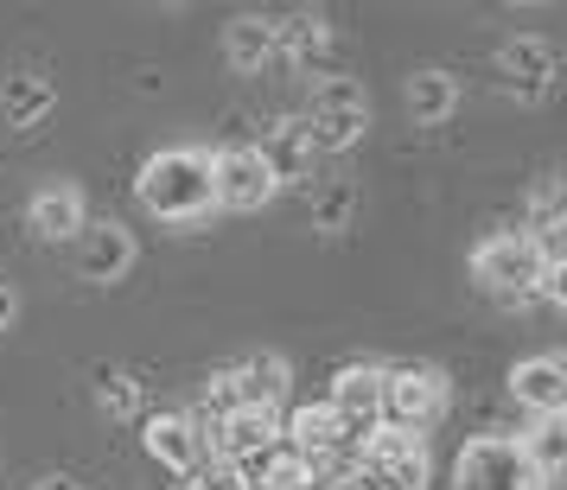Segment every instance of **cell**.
I'll return each mask as SVG.
<instances>
[{
    "instance_id": "cell-22",
    "label": "cell",
    "mask_w": 567,
    "mask_h": 490,
    "mask_svg": "<svg viewBox=\"0 0 567 490\" xmlns=\"http://www.w3.org/2000/svg\"><path fill=\"white\" fill-rule=\"evenodd\" d=\"M453 108H460V83L446 77V71H414L409 77V115L421 128H440Z\"/></svg>"
},
{
    "instance_id": "cell-3",
    "label": "cell",
    "mask_w": 567,
    "mask_h": 490,
    "mask_svg": "<svg viewBox=\"0 0 567 490\" xmlns=\"http://www.w3.org/2000/svg\"><path fill=\"white\" fill-rule=\"evenodd\" d=\"M300 122H307L312 154H351L370 134V96H363L358 77H319Z\"/></svg>"
},
{
    "instance_id": "cell-23",
    "label": "cell",
    "mask_w": 567,
    "mask_h": 490,
    "mask_svg": "<svg viewBox=\"0 0 567 490\" xmlns=\"http://www.w3.org/2000/svg\"><path fill=\"white\" fill-rule=\"evenodd\" d=\"M516 446H523L529 471H536L542 490H548L555 478H561V465H567V420H561V414H555V420H536V427L516 439Z\"/></svg>"
},
{
    "instance_id": "cell-8",
    "label": "cell",
    "mask_w": 567,
    "mask_h": 490,
    "mask_svg": "<svg viewBox=\"0 0 567 490\" xmlns=\"http://www.w3.org/2000/svg\"><path fill=\"white\" fill-rule=\"evenodd\" d=\"M497 77H504V90L523 96V103H548V96L561 90V52H555L548 39H536V32H523V39H511V45L497 52Z\"/></svg>"
},
{
    "instance_id": "cell-26",
    "label": "cell",
    "mask_w": 567,
    "mask_h": 490,
    "mask_svg": "<svg viewBox=\"0 0 567 490\" xmlns=\"http://www.w3.org/2000/svg\"><path fill=\"white\" fill-rule=\"evenodd\" d=\"M13 312H20V300H13V286H0V332L13 325Z\"/></svg>"
},
{
    "instance_id": "cell-11",
    "label": "cell",
    "mask_w": 567,
    "mask_h": 490,
    "mask_svg": "<svg viewBox=\"0 0 567 490\" xmlns=\"http://www.w3.org/2000/svg\"><path fill=\"white\" fill-rule=\"evenodd\" d=\"M71 249H78V274L83 281H96V286H109V281H122L134 268V236L122 230V223H83L78 236H71Z\"/></svg>"
},
{
    "instance_id": "cell-19",
    "label": "cell",
    "mask_w": 567,
    "mask_h": 490,
    "mask_svg": "<svg viewBox=\"0 0 567 490\" xmlns=\"http://www.w3.org/2000/svg\"><path fill=\"white\" fill-rule=\"evenodd\" d=\"M326 45H332V27H326V13H281L275 20V52H281V64H300V71H312L319 58H326Z\"/></svg>"
},
{
    "instance_id": "cell-12",
    "label": "cell",
    "mask_w": 567,
    "mask_h": 490,
    "mask_svg": "<svg viewBox=\"0 0 567 490\" xmlns=\"http://www.w3.org/2000/svg\"><path fill=\"white\" fill-rule=\"evenodd\" d=\"M281 446V414L268 408H236L217 420V459L224 465H249L261 452H275Z\"/></svg>"
},
{
    "instance_id": "cell-18",
    "label": "cell",
    "mask_w": 567,
    "mask_h": 490,
    "mask_svg": "<svg viewBox=\"0 0 567 490\" xmlns=\"http://www.w3.org/2000/svg\"><path fill=\"white\" fill-rule=\"evenodd\" d=\"M256 154L268 159L275 185L307 179V173H312V140H307V122H300V115H281V122H268V134L256 140Z\"/></svg>"
},
{
    "instance_id": "cell-7",
    "label": "cell",
    "mask_w": 567,
    "mask_h": 490,
    "mask_svg": "<svg viewBox=\"0 0 567 490\" xmlns=\"http://www.w3.org/2000/svg\"><path fill=\"white\" fill-rule=\"evenodd\" d=\"M210 191H217V210H261L281 185L256 154V140H236L224 154H210Z\"/></svg>"
},
{
    "instance_id": "cell-25",
    "label": "cell",
    "mask_w": 567,
    "mask_h": 490,
    "mask_svg": "<svg viewBox=\"0 0 567 490\" xmlns=\"http://www.w3.org/2000/svg\"><path fill=\"white\" fill-rule=\"evenodd\" d=\"M351 217H358V185L351 179H338L332 191L312 198V223H319V230H351Z\"/></svg>"
},
{
    "instance_id": "cell-9",
    "label": "cell",
    "mask_w": 567,
    "mask_h": 490,
    "mask_svg": "<svg viewBox=\"0 0 567 490\" xmlns=\"http://www.w3.org/2000/svg\"><path fill=\"white\" fill-rule=\"evenodd\" d=\"M326 408H332L338 427L363 446V439L377 434V414H383V363H344V369L332 376Z\"/></svg>"
},
{
    "instance_id": "cell-15",
    "label": "cell",
    "mask_w": 567,
    "mask_h": 490,
    "mask_svg": "<svg viewBox=\"0 0 567 490\" xmlns=\"http://www.w3.org/2000/svg\"><path fill=\"white\" fill-rule=\"evenodd\" d=\"M511 395L536 414V420L567 414V363L561 357H523L511 369Z\"/></svg>"
},
{
    "instance_id": "cell-6",
    "label": "cell",
    "mask_w": 567,
    "mask_h": 490,
    "mask_svg": "<svg viewBox=\"0 0 567 490\" xmlns=\"http://www.w3.org/2000/svg\"><path fill=\"white\" fill-rule=\"evenodd\" d=\"M453 490H542V478L529 471L523 446L504 434L465 439L460 459H453Z\"/></svg>"
},
{
    "instance_id": "cell-24",
    "label": "cell",
    "mask_w": 567,
    "mask_h": 490,
    "mask_svg": "<svg viewBox=\"0 0 567 490\" xmlns=\"http://www.w3.org/2000/svg\"><path fill=\"white\" fill-rule=\"evenodd\" d=\"M96 408L109 420H141L147 395H141V383H134L128 369H96Z\"/></svg>"
},
{
    "instance_id": "cell-17",
    "label": "cell",
    "mask_w": 567,
    "mask_h": 490,
    "mask_svg": "<svg viewBox=\"0 0 567 490\" xmlns=\"http://www.w3.org/2000/svg\"><path fill=\"white\" fill-rule=\"evenodd\" d=\"M224 58H230V71H243V77L275 71L281 64V52H275V20L268 13H236L230 27H224Z\"/></svg>"
},
{
    "instance_id": "cell-20",
    "label": "cell",
    "mask_w": 567,
    "mask_h": 490,
    "mask_svg": "<svg viewBox=\"0 0 567 490\" xmlns=\"http://www.w3.org/2000/svg\"><path fill=\"white\" fill-rule=\"evenodd\" d=\"M230 471L243 490H312V465L300 452H287V446H275V452H261L249 465H230Z\"/></svg>"
},
{
    "instance_id": "cell-4",
    "label": "cell",
    "mask_w": 567,
    "mask_h": 490,
    "mask_svg": "<svg viewBox=\"0 0 567 490\" xmlns=\"http://www.w3.org/2000/svg\"><path fill=\"white\" fill-rule=\"evenodd\" d=\"M542 268H548V256H542L523 230L485 236V242L472 249V281L485 286L491 300H529L542 286Z\"/></svg>"
},
{
    "instance_id": "cell-1",
    "label": "cell",
    "mask_w": 567,
    "mask_h": 490,
    "mask_svg": "<svg viewBox=\"0 0 567 490\" xmlns=\"http://www.w3.org/2000/svg\"><path fill=\"white\" fill-rule=\"evenodd\" d=\"M134 191H141V205L154 210L159 223L192 230V223H205L210 210H217V191H210V154L205 147H159V154L141 166Z\"/></svg>"
},
{
    "instance_id": "cell-21",
    "label": "cell",
    "mask_w": 567,
    "mask_h": 490,
    "mask_svg": "<svg viewBox=\"0 0 567 490\" xmlns=\"http://www.w3.org/2000/svg\"><path fill=\"white\" fill-rule=\"evenodd\" d=\"M58 103V83L39 77V71H20V77H7L0 90V108H7V128H39Z\"/></svg>"
},
{
    "instance_id": "cell-5",
    "label": "cell",
    "mask_w": 567,
    "mask_h": 490,
    "mask_svg": "<svg viewBox=\"0 0 567 490\" xmlns=\"http://www.w3.org/2000/svg\"><path fill=\"white\" fill-rule=\"evenodd\" d=\"M141 446H147V459L166 465L173 478H192L198 465L217 452V420L205 414H141Z\"/></svg>"
},
{
    "instance_id": "cell-27",
    "label": "cell",
    "mask_w": 567,
    "mask_h": 490,
    "mask_svg": "<svg viewBox=\"0 0 567 490\" xmlns=\"http://www.w3.org/2000/svg\"><path fill=\"white\" fill-rule=\"evenodd\" d=\"M32 490H83V484H78V478H39Z\"/></svg>"
},
{
    "instance_id": "cell-2",
    "label": "cell",
    "mask_w": 567,
    "mask_h": 490,
    "mask_svg": "<svg viewBox=\"0 0 567 490\" xmlns=\"http://www.w3.org/2000/svg\"><path fill=\"white\" fill-rule=\"evenodd\" d=\"M446 402H453V383L440 376L434 363H395V369H383V414H377V427L421 439L446 414Z\"/></svg>"
},
{
    "instance_id": "cell-28",
    "label": "cell",
    "mask_w": 567,
    "mask_h": 490,
    "mask_svg": "<svg viewBox=\"0 0 567 490\" xmlns=\"http://www.w3.org/2000/svg\"><path fill=\"white\" fill-rule=\"evenodd\" d=\"M351 490H389V484H377V478H363V471H358V484H351Z\"/></svg>"
},
{
    "instance_id": "cell-13",
    "label": "cell",
    "mask_w": 567,
    "mask_h": 490,
    "mask_svg": "<svg viewBox=\"0 0 567 490\" xmlns=\"http://www.w3.org/2000/svg\"><path fill=\"white\" fill-rule=\"evenodd\" d=\"M281 446L287 452H300V459H326V452H344V446H358V439L338 427V414L326 402H300V408L281 420Z\"/></svg>"
},
{
    "instance_id": "cell-10",
    "label": "cell",
    "mask_w": 567,
    "mask_h": 490,
    "mask_svg": "<svg viewBox=\"0 0 567 490\" xmlns=\"http://www.w3.org/2000/svg\"><path fill=\"white\" fill-rule=\"evenodd\" d=\"M358 471L377 478V484H389V490H427V446L409 439V434L377 427V434L358 446Z\"/></svg>"
},
{
    "instance_id": "cell-16",
    "label": "cell",
    "mask_w": 567,
    "mask_h": 490,
    "mask_svg": "<svg viewBox=\"0 0 567 490\" xmlns=\"http://www.w3.org/2000/svg\"><path fill=\"white\" fill-rule=\"evenodd\" d=\"M230 376H236V402H243V408H268V414H281L287 388H293V363H287L281 351H256V357L236 363Z\"/></svg>"
},
{
    "instance_id": "cell-14",
    "label": "cell",
    "mask_w": 567,
    "mask_h": 490,
    "mask_svg": "<svg viewBox=\"0 0 567 490\" xmlns=\"http://www.w3.org/2000/svg\"><path fill=\"white\" fill-rule=\"evenodd\" d=\"M83 223H90V217H83V191L71 179H52V185H39V191H32L27 230L39 236V242H71Z\"/></svg>"
}]
</instances>
